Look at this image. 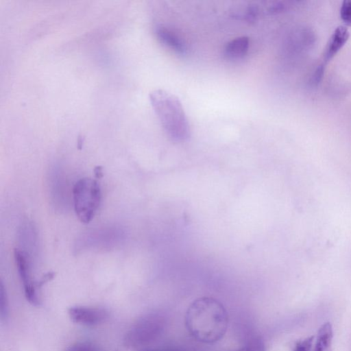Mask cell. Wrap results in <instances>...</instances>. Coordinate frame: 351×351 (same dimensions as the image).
<instances>
[{"label":"cell","instance_id":"obj_1","mask_svg":"<svg viewBox=\"0 0 351 351\" xmlns=\"http://www.w3.org/2000/svg\"><path fill=\"white\" fill-rule=\"evenodd\" d=\"M184 323L189 333L195 339L204 343H213L226 334L228 315L219 301L210 297H202L188 307Z\"/></svg>","mask_w":351,"mask_h":351},{"label":"cell","instance_id":"obj_2","mask_svg":"<svg viewBox=\"0 0 351 351\" xmlns=\"http://www.w3.org/2000/svg\"><path fill=\"white\" fill-rule=\"evenodd\" d=\"M153 108L167 135L176 141L187 139L190 128L183 106L173 94L156 90L150 94Z\"/></svg>","mask_w":351,"mask_h":351},{"label":"cell","instance_id":"obj_3","mask_svg":"<svg viewBox=\"0 0 351 351\" xmlns=\"http://www.w3.org/2000/svg\"><path fill=\"white\" fill-rule=\"evenodd\" d=\"M166 318L160 313H149L138 318L125 332L123 343L130 348H143L163 333Z\"/></svg>","mask_w":351,"mask_h":351},{"label":"cell","instance_id":"obj_4","mask_svg":"<svg viewBox=\"0 0 351 351\" xmlns=\"http://www.w3.org/2000/svg\"><path fill=\"white\" fill-rule=\"evenodd\" d=\"M74 210L79 220L89 223L99 207L101 192L96 179L84 178L77 180L73 189Z\"/></svg>","mask_w":351,"mask_h":351},{"label":"cell","instance_id":"obj_5","mask_svg":"<svg viewBox=\"0 0 351 351\" xmlns=\"http://www.w3.org/2000/svg\"><path fill=\"white\" fill-rule=\"evenodd\" d=\"M14 259L20 279L23 283L26 300L34 306H39L40 299L37 293V282L33 280L29 257L24 251L15 249Z\"/></svg>","mask_w":351,"mask_h":351},{"label":"cell","instance_id":"obj_6","mask_svg":"<svg viewBox=\"0 0 351 351\" xmlns=\"http://www.w3.org/2000/svg\"><path fill=\"white\" fill-rule=\"evenodd\" d=\"M68 315L73 322L86 326L103 324L109 317L106 308L88 306H71L68 309Z\"/></svg>","mask_w":351,"mask_h":351},{"label":"cell","instance_id":"obj_7","mask_svg":"<svg viewBox=\"0 0 351 351\" xmlns=\"http://www.w3.org/2000/svg\"><path fill=\"white\" fill-rule=\"evenodd\" d=\"M315 40L313 30L307 27H298L293 30L287 40V48L291 53L306 51L312 47Z\"/></svg>","mask_w":351,"mask_h":351},{"label":"cell","instance_id":"obj_8","mask_svg":"<svg viewBox=\"0 0 351 351\" xmlns=\"http://www.w3.org/2000/svg\"><path fill=\"white\" fill-rule=\"evenodd\" d=\"M350 32L346 26H338L329 38L325 47L321 64L325 66L346 45Z\"/></svg>","mask_w":351,"mask_h":351},{"label":"cell","instance_id":"obj_9","mask_svg":"<svg viewBox=\"0 0 351 351\" xmlns=\"http://www.w3.org/2000/svg\"><path fill=\"white\" fill-rule=\"evenodd\" d=\"M156 34L158 40L165 46L177 53L184 55L186 52V47L183 41L173 32L164 27L156 28Z\"/></svg>","mask_w":351,"mask_h":351},{"label":"cell","instance_id":"obj_10","mask_svg":"<svg viewBox=\"0 0 351 351\" xmlns=\"http://www.w3.org/2000/svg\"><path fill=\"white\" fill-rule=\"evenodd\" d=\"M250 40L247 36L237 37L229 42L225 46V54L230 58H241L243 57L249 48Z\"/></svg>","mask_w":351,"mask_h":351},{"label":"cell","instance_id":"obj_11","mask_svg":"<svg viewBox=\"0 0 351 351\" xmlns=\"http://www.w3.org/2000/svg\"><path fill=\"white\" fill-rule=\"evenodd\" d=\"M332 327L330 322L323 324L317 331L314 351H332Z\"/></svg>","mask_w":351,"mask_h":351},{"label":"cell","instance_id":"obj_12","mask_svg":"<svg viewBox=\"0 0 351 351\" xmlns=\"http://www.w3.org/2000/svg\"><path fill=\"white\" fill-rule=\"evenodd\" d=\"M259 13V8L256 5L247 4L239 6L232 11V15L239 19L248 22L256 20Z\"/></svg>","mask_w":351,"mask_h":351},{"label":"cell","instance_id":"obj_13","mask_svg":"<svg viewBox=\"0 0 351 351\" xmlns=\"http://www.w3.org/2000/svg\"><path fill=\"white\" fill-rule=\"evenodd\" d=\"M265 347L263 339L259 336L250 337L239 349L232 351H265Z\"/></svg>","mask_w":351,"mask_h":351},{"label":"cell","instance_id":"obj_14","mask_svg":"<svg viewBox=\"0 0 351 351\" xmlns=\"http://www.w3.org/2000/svg\"><path fill=\"white\" fill-rule=\"evenodd\" d=\"M65 351H103L98 346L90 342H76L66 348Z\"/></svg>","mask_w":351,"mask_h":351},{"label":"cell","instance_id":"obj_15","mask_svg":"<svg viewBox=\"0 0 351 351\" xmlns=\"http://www.w3.org/2000/svg\"><path fill=\"white\" fill-rule=\"evenodd\" d=\"M340 16L346 25L351 26V0H345L342 2Z\"/></svg>","mask_w":351,"mask_h":351},{"label":"cell","instance_id":"obj_16","mask_svg":"<svg viewBox=\"0 0 351 351\" xmlns=\"http://www.w3.org/2000/svg\"><path fill=\"white\" fill-rule=\"evenodd\" d=\"M314 336L298 341L293 351H312Z\"/></svg>","mask_w":351,"mask_h":351},{"label":"cell","instance_id":"obj_17","mask_svg":"<svg viewBox=\"0 0 351 351\" xmlns=\"http://www.w3.org/2000/svg\"><path fill=\"white\" fill-rule=\"evenodd\" d=\"M325 69L326 66L321 63L316 67L311 77V84L312 85L316 86L322 81Z\"/></svg>","mask_w":351,"mask_h":351},{"label":"cell","instance_id":"obj_18","mask_svg":"<svg viewBox=\"0 0 351 351\" xmlns=\"http://www.w3.org/2000/svg\"><path fill=\"white\" fill-rule=\"evenodd\" d=\"M0 312L1 317L4 318L7 316L8 305V300L5 294V291L3 287V284L1 285V292H0Z\"/></svg>","mask_w":351,"mask_h":351},{"label":"cell","instance_id":"obj_19","mask_svg":"<svg viewBox=\"0 0 351 351\" xmlns=\"http://www.w3.org/2000/svg\"><path fill=\"white\" fill-rule=\"evenodd\" d=\"M95 176L97 179L101 178L103 176L102 168L101 167H97L94 169Z\"/></svg>","mask_w":351,"mask_h":351},{"label":"cell","instance_id":"obj_20","mask_svg":"<svg viewBox=\"0 0 351 351\" xmlns=\"http://www.w3.org/2000/svg\"><path fill=\"white\" fill-rule=\"evenodd\" d=\"M136 351H170V350L143 348L138 349Z\"/></svg>","mask_w":351,"mask_h":351}]
</instances>
